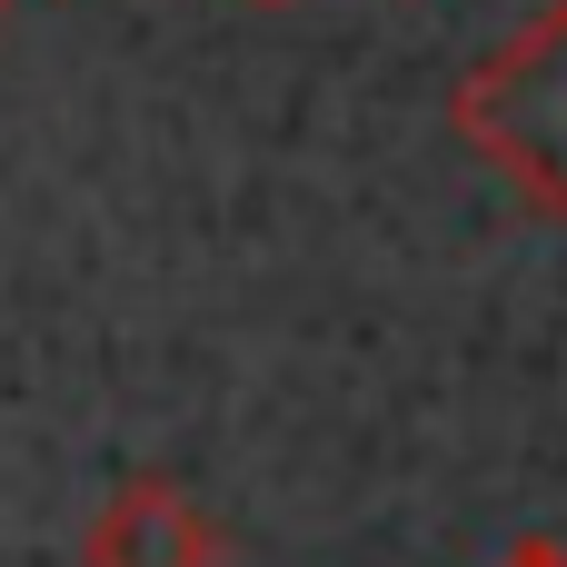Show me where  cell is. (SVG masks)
<instances>
[{
  "instance_id": "1",
  "label": "cell",
  "mask_w": 567,
  "mask_h": 567,
  "mask_svg": "<svg viewBox=\"0 0 567 567\" xmlns=\"http://www.w3.org/2000/svg\"><path fill=\"white\" fill-rule=\"evenodd\" d=\"M449 130L538 209L567 219V0L528 10L498 50H478L449 90Z\"/></svg>"
},
{
  "instance_id": "2",
  "label": "cell",
  "mask_w": 567,
  "mask_h": 567,
  "mask_svg": "<svg viewBox=\"0 0 567 567\" xmlns=\"http://www.w3.org/2000/svg\"><path fill=\"white\" fill-rule=\"evenodd\" d=\"M219 518L179 488V478H159V468H140V478H120L110 498H100V518H90V538H80V567H219Z\"/></svg>"
},
{
  "instance_id": "3",
  "label": "cell",
  "mask_w": 567,
  "mask_h": 567,
  "mask_svg": "<svg viewBox=\"0 0 567 567\" xmlns=\"http://www.w3.org/2000/svg\"><path fill=\"white\" fill-rule=\"evenodd\" d=\"M508 567H567V548H558V538H518V548H508Z\"/></svg>"
}]
</instances>
